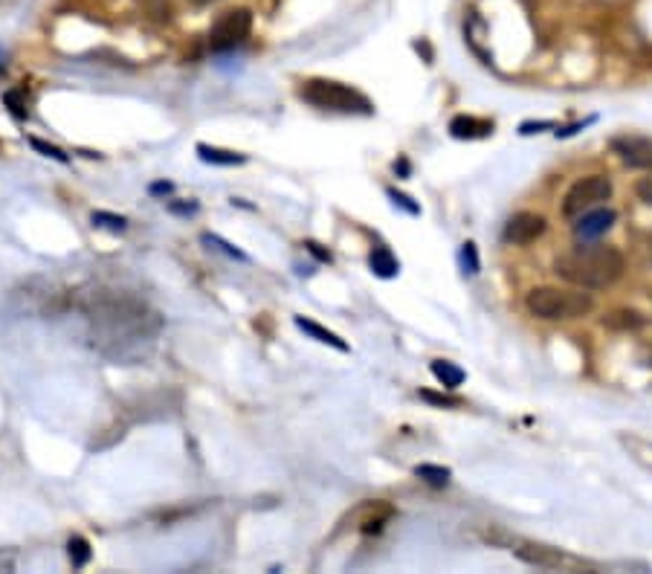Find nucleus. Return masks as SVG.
Listing matches in <instances>:
<instances>
[{"mask_svg": "<svg viewBox=\"0 0 652 574\" xmlns=\"http://www.w3.org/2000/svg\"><path fill=\"white\" fill-rule=\"evenodd\" d=\"M93 325H96V346L110 351V346H116V351L110 357L114 360H125L128 357V346L139 339H151V334H157L160 319L157 314H151L146 305L137 299H107L93 311Z\"/></svg>", "mask_w": 652, "mask_h": 574, "instance_id": "nucleus-1", "label": "nucleus"}, {"mask_svg": "<svg viewBox=\"0 0 652 574\" xmlns=\"http://www.w3.org/2000/svg\"><path fill=\"white\" fill-rule=\"evenodd\" d=\"M624 252L612 244H577L554 259V273L580 291H606L624 275Z\"/></svg>", "mask_w": 652, "mask_h": 574, "instance_id": "nucleus-2", "label": "nucleus"}, {"mask_svg": "<svg viewBox=\"0 0 652 574\" xmlns=\"http://www.w3.org/2000/svg\"><path fill=\"white\" fill-rule=\"evenodd\" d=\"M525 307L537 319H580L594 311V299L583 291H566V287H534L525 296Z\"/></svg>", "mask_w": 652, "mask_h": 574, "instance_id": "nucleus-3", "label": "nucleus"}, {"mask_svg": "<svg viewBox=\"0 0 652 574\" xmlns=\"http://www.w3.org/2000/svg\"><path fill=\"white\" fill-rule=\"evenodd\" d=\"M299 96L307 105H314L319 110H337V114H362L369 116L374 114V105L369 102L366 93L354 91V87L342 84V82H330V79H311L305 82Z\"/></svg>", "mask_w": 652, "mask_h": 574, "instance_id": "nucleus-4", "label": "nucleus"}, {"mask_svg": "<svg viewBox=\"0 0 652 574\" xmlns=\"http://www.w3.org/2000/svg\"><path fill=\"white\" fill-rule=\"evenodd\" d=\"M250 32H252L250 9L244 6L227 9V12L212 24V29H209V47H212V52H232L250 38Z\"/></svg>", "mask_w": 652, "mask_h": 574, "instance_id": "nucleus-5", "label": "nucleus"}, {"mask_svg": "<svg viewBox=\"0 0 652 574\" xmlns=\"http://www.w3.org/2000/svg\"><path fill=\"white\" fill-rule=\"evenodd\" d=\"M612 197V180L606 174H589V178H580L571 186L562 197V215L566 218H577L589 209L606 203Z\"/></svg>", "mask_w": 652, "mask_h": 574, "instance_id": "nucleus-6", "label": "nucleus"}, {"mask_svg": "<svg viewBox=\"0 0 652 574\" xmlns=\"http://www.w3.org/2000/svg\"><path fill=\"white\" fill-rule=\"evenodd\" d=\"M511 551L522 562H528V566H537V569H545V571L562 569V562H566V554H562L560 548L545 546V543H534V539H516V543H511Z\"/></svg>", "mask_w": 652, "mask_h": 574, "instance_id": "nucleus-7", "label": "nucleus"}, {"mask_svg": "<svg viewBox=\"0 0 652 574\" xmlns=\"http://www.w3.org/2000/svg\"><path fill=\"white\" fill-rule=\"evenodd\" d=\"M545 233V218L537 212H516L511 220L505 224L502 238L513 247H525L530 241H537Z\"/></svg>", "mask_w": 652, "mask_h": 574, "instance_id": "nucleus-8", "label": "nucleus"}, {"mask_svg": "<svg viewBox=\"0 0 652 574\" xmlns=\"http://www.w3.org/2000/svg\"><path fill=\"white\" fill-rule=\"evenodd\" d=\"M612 151L632 169H652V137H615Z\"/></svg>", "mask_w": 652, "mask_h": 574, "instance_id": "nucleus-9", "label": "nucleus"}, {"mask_svg": "<svg viewBox=\"0 0 652 574\" xmlns=\"http://www.w3.org/2000/svg\"><path fill=\"white\" fill-rule=\"evenodd\" d=\"M615 209H603V206H594L589 212L577 215V224H574V235L580 241H594L600 238L603 233H609L612 224H615Z\"/></svg>", "mask_w": 652, "mask_h": 574, "instance_id": "nucleus-10", "label": "nucleus"}, {"mask_svg": "<svg viewBox=\"0 0 652 574\" xmlns=\"http://www.w3.org/2000/svg\"><path fill=\"white\" fill-rule=\"evenodd\" d=\"M449 134L456 140H484L493 134V123L490 119H479V116H452L449 123Z\"/></svg>", "mask_w": 652, "mask_h": 574, "instance_id": "nucleus-11", "label": "nucleus"}, {"mask_svg": "<svg viewBox=\"0 0 652 574\" xmlns=\"http://www.w3.org/2000/svg\"><path fill=\"white\" fill-rule=\"evenodd\" d=\"M621 447L629 452V458L635 461V465H640L644 470H649L652 473V441L649 438H640V435H632V433H624L621 438Z\"/></svg>", "mask_w": 652, "mask_h": 574, "instance_id": "nucleus-12", "label": "nucleus"}, {"mask_svg": "<svg viewBox=\"0 0 652 574\" xmlns=\"http://www.w3.org/2000/svg\"><path fill=\"white\" fill-rule=\"evenodd\" d=\"M293 323H296V328H299V331H305V334H307V337H314L316 342H325V346L337 348V351H348V342H346V339H342V337H337L334 331L322 328V325H319V323H314V319L296 316Z\"/></svg>", "mask_w": 652, "mask_h": 574, "instance_id": "nucleus-13", "label": "nucleus"}, {"mask_svg": "<svg viewBox=\"0 0 652 574\" xmlns=\"http://www.w3.org/2000/svg\"><path fill=\"white\" fill-rule=\"evenodd\" d=\"M369 267L374 275H380V279H394V275L401 273V261L392 256L389 247H374L369 256Z\"/></svg>", "mask_w": 652, "mask_h": 574, "instance_id": "nucleus-14", "label": "nucleus"}, {"mask_svg": "<svg viewBox=\"0 0 652 574\" xmlns=\"http://www.w3.org/2000/svg\"><path fill=\"white\" fill-rule=\"evenodd\" d=\"M197 157L209 165H244L247 163V154L215 148V146H206V142H197Z\"/></svg>", "mask_w": 652, "mask_h": 574, "instance_id": "nucleus-15", "label": "nucleus"}, {"mask_svg": "<svg viewBox=\"0 0 652 574\" xmlns=\"http://www.w3.org/2000/svg\"><path fill=\"white\" fill-rule=\"evenodd\" d=\"M429 371H433V378L444 386V389H458V386L464 383V369H458L456 363L449 360H433V366H429Z\"/></svg>", "mask_w": 652, "mask_h": 574, "instance_id": "nucleus-16", "label": "nucleus"}, {"mask_svg": "<svg viewBox=\"0 0 652 574\" xmlns=\"http://www.w3.org/2000/svg\"><path fill=\"white\" fill-rule=\"evenodd\" d=\"M415 476L421 482H426L429 488H444V484H449L452 473H449V467H441V465H417Z\"/></svg>", "mask_w": 652, "mask_h": 574, "instance_id": "nucleus-17", "label": "nucleus"}, {"mask_svg": "<svg viewBox=\"0 0 652 574\" xmlns=\"http://www.w3.org/2000/svg\"><path fill=\"white\" fill-rule=\"evenodd\" d=\"M68 557L73 562V569H84L87 562H91L93 551H91V543H87L84 537H73L68 543Z\"/></svg>", "mask_w": 652, "mask_h": 574, "instance_id": "nucleus-18", "label": "nucleus"}, {"mask_svg": "<svg viewBox=\"0 0 652 574\" xmlns=\"http://www.w3.org/2000/svg\"><path fill=\"white\" fill-rule=\"evenodd\" d=\"M201 241H203L206 247H212V250H220V252H224V256L235 259V261H250L244 250L232 247L229 241H224V238H220V235H215V233H203V238H201Z\"/></svg>", "mask_w": 652, "mask_h": 574, "instance_id": "nucleus-19", "label": "nucleus"}, {"mask_svg": "<svg viewBox=\"0 0 652 574\" xmlns=\"http://www.w3.org/2000/svg\"><path fill=\"white\" fill-rule=\"evenodd\" d=\"M603 325L629 331V328H640V325H644V319H640V314H635V311H615L609 316H603Z\"/></svg>", "mask_w": 652, "mask_h": 574, "instance_id": "nucleus-20", "label": "nucleus"}, {"mask_svg": "<svg viewBox=\"0 0 652 574\" xmlns=\"http://www.w3.org/2000/svg\"><path fill=\"white\" fill-rule=\"evenodd\" d=\"M91 220H93V227H105V229H110V233H125V229H128V220L123 215L102 212V209H99V212H93Z\"/></svg>", "mask_w": 652, "mask_h": 574, "instance_id": "nucleus-21", "label": "nucleus"}, {"mask_svg": "<svg viewBox=\"0 0 652 574\" xmlns=\"http://www.w3.org/2000/svg\"><path fill=\"white\" fill-rule=\"evenodd\" d=\"M458 259H461V270L467 273V275H476V273L481 270V264H479V250H476V244H473V241H467V244H461Z\"/></svg>", "mask_w": 652, "mask_h": 574, "instance_id": "nucleus-22", "label": "nucleus"}, {"mask_svg": "<svg viewBox=\"0 0 652 574\" xmlns=\"http://www.w3.org/2000/svg\"><path fill=\"white\" fill-rule=\"evenodd\" d=\"M29 146L36 148L38 154H44V157L55 160V163H68V160H70L61 148H55V146H50V142H44V140H38V137H32V140H29Z\"/></svg>", "mask_w": 652, "mask_h": 574, "instance_id": "nucleus-23", "label": "nucleus"}, {"mask_svg": "<svg viewBox=\"0 0 652 574\" xmlns=\"http://www.w3.org/2000/svg\"><path fill=\"white\" fill-rule=\"evenodd\" d=\"M386 195H389V201H392L394 206H401L406 215H421V206H417L409 195L397 192V189H386Z\"/></svg>", "mask_w": 652, "mask_h": 574, "instance_id": "nucleus-24", "label": "nucleus"}, {"mask_svg": "<svg viewBox=\"0 0 652 574\" xmlns=\"http://www.w3.org/2000/svg\"><path fill=\"white\" fill-rule=\"evenodd\" d=\"M4 105L9 108V114L15 119H27V105H24V99H20V91H6Z\"/></svg>", "mask_w": 652, "mask_h": 574, "instance_id": "nucleus-25", "label": "nucleus"}, {"mask_svg": "<svg viewBox=\"0 0 652 574\" xmlns=\"http://www.w3.org/2000/svg\"><path fill=\"white\" fill-rule=\"evenodd\" d=\"M197 201H183V203H177V201H169V212L171 215H180V218H189V215H197Z\"/></svg>", "mask_w": 652, "mask_h": 574, "instance_id": "nucleus-26", "label": "nucleus"}, {"mask_svg": "<svg viewBox=\"0 0 652 574\" xmlns=\"http://www.w3.org/2000/svg\"><path fill=\"white\" fill-rule=\"evenodd\" d=\"M424 401L435 403V406H461L458 397H449V395H433V392H421Z\"/></svg>", "mask_w": 652, "mask_h": 574, "instance_id": "nucleus-27", "label": "nucleus"}, {"mask_svg": "<svg viewBox=\"0 0 652 574\" xmlns=\"http://www.w3.org/2000/svg\"><path fill=\"white\" fill-rule=\"evenodd\" d=\"M635 192H638V197H640V201H644L647 206H652V174H649V178H640V180H638Z\"/></svg>", "mask_w": 652, "mask_h": 574, "instance_id": "nucleus-28", "label": "nucleus"}, {"mask_svg": "<svg viewBox=\"0 0 652 574\" xmlns=\"http://www.w3.org/2000/svg\"><path fill=\"white\" fill-rule=\"evenodd\" d=\"M307 252H311V256H316L319 261H325V264H330V261H334V256H330V252L322 247V244H316V241H307Z\"/></svg>", "mask_w": 652, "mask_h": 574, "instance_id": "nucleus-29", "label": "nucleus"}, {"mask_svg": "<svg viewBox=\"0 0 652 574\" xmlns=\"http://www.w3.org/2000/svg\"><path fill=\"white\" fill-rule=\"evenodd\" d=\"M545 128H554V123H522V128H519V134L522 137H530V134H539V131Z\"/></svg>", "mask_w": 652, "mask_h": 574, "instance_id": "nucleus-30", "label": "nucleus"}, {"mask_svg": "<svg viewBox=\"0 0 652 574\" xmlns=\"http://www.w3.org/2000/svg\"><path fill=\"white\" fill-rule=\"evenodd\" d=\"M148 192H151L154 197H165V195H171V192H174V183H169V180L151 183V186H148Z\"/></svg>", "mask_w": 652, "mask_h": 574, "instance_id": "nucleus-31", "label": "nucleus"}, {"mask_svg": "<svg viewBox=\"0 0 652 574\" xmlns=\"http://www.w3.org/2000/svg\"><path fill=\"white\" fill-rule=\"evenodd\" d=\"M644 366H649V369H652V346H647V348H644Z\"/></svg>", "mask_w": 652, "mask_h": 574, "instance_id": "nucleus-32", "label": "nucleus"}, {"mask_svg": "<svg viewBox=\"0 0 652 574\" xmlns=\"http://www.w3.org/2000/svg\"><path fill=\"white\" fill-rule=\"evenodd\" d=\"M195 6H206V4H215V0H192Z\"/></svg>", "mask_w": 652, "mask_h": 574, "instance_id": "nucleus-33", "label": "nucleus"}, {"mask_svg": "<svg viewBox=\"0 0 652 574\" xmlns=\"http://www.w3.org/2000/svg\"><path fill=\"white\" fill-rule=\"evenodd\" d=\"M647 252H649V259H652V238H649V247H647Z\"/></svg>", "mask_w": 652, "mask_h": 574, "instance_id": "nucleus-34", "label": "nucleus"}]
</instances>
